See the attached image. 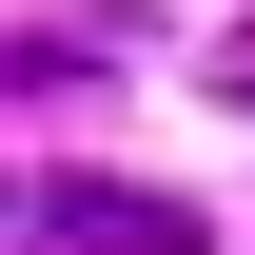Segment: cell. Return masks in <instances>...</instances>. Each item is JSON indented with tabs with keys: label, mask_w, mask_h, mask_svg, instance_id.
<instances>
[{
	"label": "cell",
	"mask_w": 255,
	"mask_h": 255,
	"mask_svg": "<svg viewBox=\"0 0 255 255\" xmlns=\"http://www.w3.org/2000/svg\"><path fill=\"white\" fill-rule=\"evenodd\" d=\"M20 255H216L196 196H137V177H39L20 196Z\"/></svg>",
	"instance_id": "cell-1"
},
{
	"label": "cell",
	"mask_w": 255,
	"mask_h": 255,
	"mask_svg": "<svg viewBox=\"0 0 255 255\" xmlns=\"http://www.w3.org/2000/svg\"><path fill=\"white\" fill-rule=\"evenodd\" d=\"M216 98H236V118H255V20H216Z\"/></svg>",
	"instance_id": "cell-2"
}]
</instances>
